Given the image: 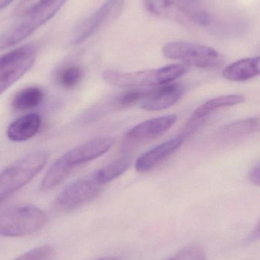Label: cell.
Listing matches in <instances>:
<instances>
[{
	"label": "cell",
	"mask_w": 260,
	"mask_h": 260,
	"mask_svg": "<svg viewBox=\"0 0 260 260\" xmlns=\"http://www.w3.org/2000/svg\"><path fill=\"white\" fill-rule=\"evenodd\" d=\"M48 158L47 151H33L0 172V204L27 184L45 166Z\"/></svg>",
	"instance_id": "6da1fadb"
},
{
	"label": "cell",
	"mask_w": 260,
	"mask_h": 260,
	"mask_svg": "<svg viewBox=\"0 0 260 260\" xmlns=\"http://www.w3.org/2000/svg\"><path fill=\"white\" fill-rule=\"evenodd\" d=\"M186 72V68L184 66L177 64L155 70L130 73L105 70L102 74V77L109 85L123 88H137L166 85L177 80L183 76Z\"/></svg>",
	"instance_id": "7a4b0ae2"
},
{
	"label": "cell",
	"mask_w": 260,
	"mask_h": 260,
	"mask_svg": "<svg viewBox=\"0 0 260 260\" xmlns=\"http://www.w3.org/2000/svg\"><path fill=\"white\" fill-rule=\"evenodd\" d=\"M45 212L32 205L12 206L0 214V235L18 238L32 235L47 224Z\"/></svg>",
	"instance_id": "3957f363"
},
{
	"label": "cell",
	"mask_w": 260,
	"mask_h": 260,
	"mask_svg": "<svg viewBox=\"0 0 260 260\" xmlns=\"http://www.w3.org/2000/svg\"><path fill=\"white\" fill-rule=\"evenodd\" d=\"M65 2L66 0H50L20 17L18 21L0 35V50L13 47L24 41L54 16Z\"/></svg>",
	"instance_id": "277c9868"
},
{
	"label": "cell",
	"mask_w": 260,
	"mask_h": 260,
	"mask_svg": "<svg viewBox=\"0 0 260 260\" xmlns=\"http://www.w3.org/2000/svg\"><path fill=\"white\" fill-rule=\"evenodd\" d=\"M165 57L181 61L203 69L219 67L224 62L223 56L215 49L196 43L174 41L163 47Z\"/></svg>",
	"instance_id": "5b68a950"
},
{
	"label": "cell",
	"mask_w": 260,
	"mask_h": 260,
	"mask_svg": "<svg viewBox=\"0 0 260 260\" xmlns=\"http://www.w3.org/2000/svg\"><path fill=\"white\" fill-rule=\"evenodd\" d=\"M36 49L22 46L0 56V94L21 79L35 63Z\"/></svg>",
	"instance_id": "8992f818"
},
{
	"label": "cell",
	"mask_w": 260,
	"mask_h": 260,
	"mask_svg": "<svg viewBox=\"0 0 260 260\" xmlns=\"http://www.w3.org/2000/svg\"><path fill=\"white\" fill-rule=\"evenodd\" d=\"M102 188L103 186L98 183L92 173L67 185L56 197L55 207L62 212L77 209L96 198Z\"/></svg>",
	"instance_id": "52a82bcc"
},
{
	"label": "cell",
	"mask_w": 260,
	"mask_h": 260,
	"mask_svg": "<svg viewBox=\"0 0 260 260\" xmlns=\"http://www.w3.org/2000/svg\"><path fill=\"white\" fill-rule=\"evenodd\" d=\"M123 5L124 0H107L98 10L76 27L73 35V44L76 45L82 44L105 22L119 16Z\"/></svg>",
	"instance_id": "ba28073f"
},
{
	"label": "cell",
	"mask_w": 260,
	"mask_h": 260,
	"mask_svg": "<svg viewBox=\"0 0 260 260\" xmlns=\"http://www.w3.org/2000/svg\"><path fill=\"white\" fill-rule=\"evenodd\" d=\"M113 145L112 138L98 137L70 150L61 157L67 165L75 168L101 157L109 151Z\"/></svg>",
	"instance_id": "9c48e42d"
},
{
	"label": "cell",
	"mask_w": 260,
	"mask_h": 260,
	"mask_svg": "<svg viewBox=\"0 0 260 260\" xmlns=\"http://www.w3.org/2000/svg\"><path fill=\"white\" fill-rule=\"evenodd\" d=\"M177 120L175 114L150 119L128 130L125 139L131 143H139L154 139L171 129Z\"/></svg>",
	"instance_id": "30bf717a"
},
{
	"label": "cell",
	"mask_w": 260,
	"mask_h": 260,
	"mask_svg": "<svg viewBox=\"0 0 260 260\" xmlns=\"http://www.w3.org/2000/svg\"><path fill=\"white\" fill-rule=\"evenodd\" d=\"M184 140V136L180 135L171 138L148 150L140 155L136 161V171L140 173L151 171L177 151L182 146Z\"/></svg>",
	"instance_id": "8fae6325"
},
{
	"label": "cell",
	"mask_w": 260,
	"mask_h": 260,
	"mask_svg": "<svg viewBox=\"0 0 260 260\" xmlns=\"http://www.w3.org/2000/svg\"><path fill=\"white\" fill-rule=\"evenodd\" d=\"M183 94V88L179 84H166L147 93L140 102V108L147 111L167 109L175 105Z\"/></svg>",
	"instance_id": "7c38bea8"
},
{
	"label": "cell",
	"mask_w": 260,
	"mask_h": 260,
	"mask_svg": "<svg viewBox=\"0 0 260 260\" xmlns=\"http://www.w3.org/2000/svg\"><path fill=\"white\" fill-rule=\"evenodd\" d=\"M244 101H245V98L240 94L221 96V97L215 98L207 101L194 111L186 124V133L183 136L186 138V134H189L193 128L198 126V123L203 122L206 117H209L215 111L222 108L240 105Z\"/></svg>",
	"instance_id": "4fadbf2b"
},
{
	"label": "cell",
	"mask_w": 260,
	"mask_h": 260,
	"mask_svg": "<svg viewBox=\"0 0 260 260\" xmlns=\"http://www.w3.org/2000/svg\"><path fill=\"white\" fill-rule=\"evenodd\" d=\"M41 126V117L30 114L12 122L7 129V136L13 142H24L38 133Z\"/></svg>",
	"instance_id": "5bb4252c"
},
{
	"label": "cell",
	"mask_w": 260,
	"mask_h": 260,
	"mask_svg": "<svg viewBox=\"0 0 260 260\" xmlns=\"http://www.w3.org/2000/svg\"><path fill=\"white\" fill-rule=\"evenodd\" d=\"M259 74V57L246 58L234 62L223 71V77L232 82H245Z\"/></svg>",
	"instance_id": "9a60e30c"
},
{
	"label": "cell",
	"mask_w": 260,
	"mask_h": 260,
	"mask_svg": "<svg viewBox=\"0 0 260 260\" xmlns=\"http://www.w3.org/2000/svg\"><path fill=\"white\" fill-rule=\"evenodd\" d=\"M72 168L62 157L56 160L49 168L41 183V189L44 192L52 190L63 183L71 173Z\"/></svg>",
	"instance_id": "2e32d148"
},
{
	"label": "cell",
	"mask_w": 260,
	"mask_h": 260,
	"mask_svg": "<svg viewBox=\"0 0 260 260\" xmlns=\"http://www.w3.org/2000/svg\"><path fill=\"white\" fill-rule=\"evenodd\" d=\"M44 99V91L39 87L24 88L14 96L12 106L19 111H27L41 105Z\"/></svg>",
	"instance_id": "e0dca14e"
},
{
	"label": "cell",
	"mask_w": 260,
	"mask_h": 260,
	"mask_svg": "<svg viewBox=\"0 0 260 260\" xmlns=\"http://www.w3.org/2000/svg\"><path fill=\"white\" fill-rule=\"evenodd\" d=\"M131 163V159L127 157L116 159L93 173L95 178L104 186L123 174L129 168Z\"/></svg>",
	"instance_id": "ac0fdd59"
},
{
	"label": "cell",
	"mask_w": 260,
	"mask_h": 260,
	"mask_svg": "<svg viewBox=\"0 0 260 260\" xmlns=\"http://www.w3.org/2000/svg\"><path fill=\"white\" fill-rule=\"evenodd\" d=\"M259 119L258 117L243 119L228 123L218 131L222 137L232 138L250 134L259 131Z\"/></svg>",
	"instance_id": "d6986e66"
},
{
	"label": "cell",
	"mask_w": 260,
	"mask_h": 260,
	"mask_svg": "<svg viewBox=\"0 0 260 260\" xmlns=\"http://www.w3.org/2000/svg\"><path fill=\"white\" fill-rule=\"evenodd\" d=\"M83 77V70L79 66L68 65L58 70L56 80L64 88H74L79 85Z\"/></svg>",
	"instance_id": "ffe728a7"
},
{
	"label": "cell",
	"mask_w": 260,
	"mask_h": 260,
	"mask_svg": "<svg viewBox=\"0 0 260 260\" xmlns=\"http://www.w3.org/2000/svg\"><path fill=\"white\" fill-rule=\"evenodd\" d=\"M146 91L134 89L119 95L114 102V107L118 110L126 109L141 102L147 94Z\"/></svg>",
	"instance_id": "44dd1931"
},
{
	"label": "cell",
	"mask_w": 260,
	"mask_h": 260,
	"mask_svg": "<svg viewBox=\"0 0 260 260\" xmlns=\"http://www.w3.org/2000/svg\"><path fill=\"white\" fill-rule=\"evenodd\" d=\"M54 248L50 245H43L32 249L13 260H50L54 254Z\"/></svg>",
	"instance_id": "7402d4cb"
},
{
	"label": "cell",
	"mask_w": 260,
	"mask_h": 260,
	"mask_svg": "<svg viewBox=\"0 0 260 260\" xmlns=\"http://www.w3.org/2000/svg\"><path fill=\"white\" fill-rule=\"evenodd\" d=\"M168 260H206V256L203 249L191 246L180 250Z\"/></svg>",
	"instance_id": "603a6c76"
},
{
	"label": "cell",
	"mask_w": 260,
	"mask_h": 260,
	"mask_svg": "<svg viewBox=\"0 0 260 260\" xmlns=\"http://www.w3.org/2000/svg\"><path fill=\"white\" fill-rule=\"evenodd\" d=\"M50 0H21L15 7L14 13L18 17L23 16L38 6L47 3Z\"/></svg>",
	"instance_id": "cb8c5ba5"
},
{
	"label": "cell",
	"mask_w": 260,
	"mask_h": 260,
	"mask_svg": "<svg viewBox=\"0 0 260 260\" xmlns=\"http://www.w3.org/2000/svg\"><path fill=\"white\" fill-rule=\"evenodd\" d=\"M172 3V0H145V6L151 13L160 15L167 10Z\"/></svg>",
	"instance_id": "d4e9b609"
},
{
	"label": "cell",
	"mask_w": 260,
	"mask_h": 260,
	"mask_svg": "<svg viewBox=\"0 0 260 260\" xmlns=\"http://www.w3.org/2000/svg\"><path fill=\"white\" fill-rule=\"evenodd\" d=\"M259 164L257 163L250 170V174H249V180H250L253 184L256 185V186H259Z\"/></svg>",
	"instance_id": "484cf974"
},
{
	"label": "cell",
	"mask_w": 260,
	"mask_h": 260,
	"mask_svg": "<svg viewBox=\"0 0 260 260\" xmlns=\"http://www.w3.org/2000/svg\"><path fill=\"white\" fill-rule=\"evenodd\" d=\"M12 0H0V10L3 9V8L7 6L9 3H12Z\"/></svg>",
	"instance_id": "4316f807"
},
{
	"label": "cell",
	"mask_w": 260,
	"mask_h": 260,
	"mask_svg": "<svg viewBox=\"0 0 260 260\" xmlns=\"http://www.w3.org/2000/svg\"><path fill=\"white\" fill-rule=\"evenodd\" d=\"M96 260H119V259H118L117 258H114V257H105V258H101V259H96Z\"/></svg>",
	"instance_id": "83f0119b"
}]
</instances>
